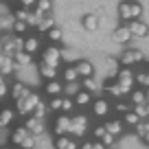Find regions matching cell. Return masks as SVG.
<instances>
[{"mask_svg": "<svg viewBox=\"0 0 149 149\" xmlns=\"http://www.w3.org/2000/svg\"><path fill=\"white\" fill-rule=\"evenodd\" d=\"M118 15H121L123 22H132V20H140L143 15V5H138L136 0H125L118 5Z\"/></svg>", "mask_w": 149, "mask_h": 149, "instance_id": "1", "label": "cell"}, {"mask_svg": "<svg viewBox=\"0 0 149 149\" xmlns=\"http://www.w3.org/2000/svg\"><path fill=\"white\" fill-rule=\"evenodd\" d=\"M11 140H13V145H18L20 149H33L35 147V136H33L26 127H18V130L13 132V136H11Z\"/></svg>", "mask_w": 149, "mask_h": 149, "instance_id": "2", "label": "cell"}, {"mask_svg": "<svg viewBox=\"0 0 149 149\" xmlns=\"http://www.w3.org/2000/svg\"><path fill=\"white\" fill-rule=\"evenodd\" d=\"M37 103H40V97H37L35 92H29L26 97H22V99H18V101H15V107H18L20 114H26V116H29Z\"/></svg>", "mask_w": 149, "mask_h": 149, "instance_id": "3", "label": "cell"}, {"mask_svg": "<svg viewBox=\"0 0 149 149\" xmlns=\"http://www.w3.org/2000/svg\"><path fill=\"white\" fill-rule=\"evenodd\" d=\"M116 84L121 86V90L125 94H130L132 90H134V84H136L134 81V72H132L130 68H121L118 74H116Z\"/></svg>", "mask_w": 149, "mask_h": 149, "instance_id": "4", "label": "cell"}, {"mask_svg": "<svg viewBox=\"0 0 149 149\" xmlns=\"http://www.w3.org/2000/svg\"><path fill=\"white\" fill-rule=\"evenodd\" d=\"M140 61H145V53L138 48H127L121 55V66H136Z\"/></svg>", "mask_w": 149, "mask_h": 149, "instance_id": "5", "label": "cell"}, {"mask_svg": "<svg viewBox=\"0 0 149 149\" xmlns=\"http://www.w3.org/2000/svg\"><path fill=\"white\" fill-rule=\"evenodd\" d=\"M42 61L48 66H55V68H59V61H61V51L55 46V44H51V46L46 48V51L42 53Z\"/></svg>", "mask_w": 149, "mask_h": 149, "instance_id": "6", "label": "cell"}, {"mask_svg": "<svg viewBox=\"0 0 149 149\" xmlns=\"http://www.w3.org/2000/svg\"><path fill=\"white\" fill-rule=\"evenodd\" d=\"M70 130V116L68 114H59V116L55 118V123H53V132H55L57 136H66Z\"/></svg>", "mask_w": 149, "mask_h": 149, "instance_id": "7", "label": "cell"}, {"mask_svg": "<svg viewBox=\"0 0 149 149\" xmlns=\"http://www.w3.org/2000/svg\"><path fill=\"white\" fill-rule=\"evenodd\" d=\"M112 40H114L116 44H127V42L132 40V33H130V29H127V24H125V22L112 31Z\"/></svg>", "mask_w": 149, "mask_h": 149, "instance_id": "8", "label": "cell"}, {"mask_svg": "<svg viewBox=\"0 0 149 149\" xmlns=\"http://www.w3.org/2000/svg\"><path fill=\"white\" fill-rule=\"evenodd\" d=\"M127 29H130L132 37H147L149 35V26L145 22H140V20H132V22H127Z\"/></svg>", "mask_w": 149, "mask_h": 149, "instance_id": "9", "label": "cell"}, {"mask_svg": "<svg viewBox=\"0 0 149 149\" xmlns=\"http://www.w3.org/2000/svg\"><path fill=\"white\" fill-rule=\"evenodd\" d=\"M24 127H26V130L31 132L33 136H40V134L44 132V121H42V118H35V116H31V118H26Z\"/></svg>", "mask_w": 149, "mask_h": 149, "instance_id": "10", "label": "cell"}, {"mask_svg": "<svg viewBox=\"0 0 149 149\" xmlns=\"http://www.w3.org/2000/svg\"><path fill=\"white\" fill-rule=\"evenodd\" d=\"M44 92L48 97H59V94H64V84H59V79H51L44 86Z\"/></svg>", "mask_w": 149, "mask_h": 149, "instance_id": "11", "label": "cell"}, {"mask_svg": "<svg viewBox=\"0 0 149 149\" xmlns=\"http://www.w3.org/2000/svg\"><path fill=\"white\" fill-rule=\"evenodd\" d=\"M92 112L94 116H107L110 114V103L105 99H94L92 101Z\"/></svg>", "mask_w": 149, "mask_h": 149, "instance_id": "12", "label": "cell"}, {"mask_svg": "<svg viewBox=\"0 0 149 149\" xmlns=\"http://www.w3.org/2000/svg\"><path fill=\"white\" fill-rule=\"evenodd\" d=\"M51 11H53V0H35V11H33L35 15L44 18V15H48Z\"/></svg>", "mask_w": 149, "mask_h": 149, "instance_id": "13", "label": "cell"}, {"mask_svg": "<svg viewBox=\"0 0 149 149\" xmlns=\"http://www.w3.org/2000/svg\"><path fill=\"white\" fill-rule=\"evenodd\" d=\"M55 149H79L77 140L70 136H57L55 138Z\"/></svg>", "mask_w": 149, "mask_h": 149, "instance_id": "14", "label": "cell"}, {"mask_svg": "<svg viewBox=\"0 0 149 149\" xmlns=\"http://www.w3.org/2000/svg\"><path fill=\"white\" fill-rule=\"evenodd\" d=\"M74 68H77V74H79V77H92V74H94V66L90 64L88 59L77 61V64H74Z\"/></svg>", "mask_w": 149, "mask_h": 149, "instance_id": "15", "label": "cell"}, {"mask_svg": "<svg viewBox=\"0 0 149 149\" xmlns=\"http://www.w3.org/2000/svg\"><path fill=\"white\" fill-rule=\"evenodd\" d=\"M105 132L112 136H121L123 134V121H118V118H112V121H105Z\"/></svg>", "mask_w": 149, "mask_h": 149, "instance_id": "16", "label": "cell"}, {"mask_svg": "<svg viewBox=\"0 0 149 149\" xmlns=\"http://www.w3.org/2000/svg\"><path fill=\"white\" fill-rule=\"evenodd\" d=\"M72 101H74V105L86 107V105H90V103H92V94H90L88 90H79V92L72 97Z\"/></svg>", "mask_w": 149, "mask_h": 149, "instance_id": "17", "label": "cell"}, {"mask_svg": "<svg viewBox=\"0 0 149 149\" xmlns=\"http://www.w3.org/2000/svg\"><path fill=\"white\" fill-rule=\"evenodd\" d=\"M40 74H42L46 81H51V79H57V74H59V68H55V66H48V64H40Z\"/></svg>", "mask_w": 149, "mask_h": 149, "instance_id": "18", "label": "cell"}, {"mask_svg": "<svg viewBox=\"0 0 149 149\" xmlns=\"http://www.w3.org/2000/svg\"><path fill=\"white\" fill-rule=\"evenodd\" d=\"M84 29L86 31H97L99 29V15L97 13H86L84 15Z\"/></svg>", "mask_w": 149, "mask_h": 149, "instance_id": "19", "label": "cell"}, {"mask_svg": "<svg viewBox=\"0 0 149 149\" xmlns=\"http://www.w3.org/2000/svg\"><path fill=\"white\" fill-rule=\"evenodd\" d=\"M22 51L29 53V55L37 53V51H40V40H37V37H26V40H24V44H22Z\"/></svg>", "mask_w": 149, "mask_h": 149, "instance_id": "20", "label": "cell"}, {"mask_svg": "<svg viewBox=\"0 0 149 149\" xmlns=\"http://www.w3.org/2000/svg\"><path fill=\"white\" fill-rule=\"evenodd\" d=\"M86 130H88V125L86 123H79V121H74V118H70V130H68V134H72V136H84L86 134Z\"/></svg>", "mask_w": 149, "mask_h": 149, "instance_id": "21", "label": "cell"}, {"mask_svg": "<svg viewBox=\"0 0 149 149\" xmlns=\"http://www.w3.org/2000/svg\"><path fill=\"white\" fill-rule=\"evenodd\" d=\"M118 70H121V61L107 59V81H114V79H116Z\"/></svg>", "mask_w": 149, "mask_h": 149, "instance_id": "22", "label": "cell"}, {"mask_svg": "<svg viewBox=\"0 0 149 149\" xmlns=\"http://www.w3.org/2000/svg\"><path fill=\"white\" fill-rule=\"evenodd\" d=\"M61 77H64V81H66V84H72V81H77V79H79V74H77V68H74V64L66 66V68H64V72H61Z\"/></svg>", "mask_w": 149, "mask_h": 149, "instance_id": "23", "label": "cell"}, {"mask_svg": "<svg viewBox=\"0 0 149 149\" xmlns=\"http://www.w3.org/2000/svg\"><path fill=\"white\" fill-rule=\"evenodd\" d=\"M103 90H105L107 94H112V97H116V99L125 94V92H123V90H121V86L116 84V81H107V84L103 86Z\"/></svg>", "mask_w": 149, "mask_h": 149, "instance_id": "24", "label": "cell"}, {"mask_svg": "<svg viewBox=\"0 0 149 149\" xmlns=\"http://www.w3.org/2000/svg\"><path fill=\"white\" fill-rule=\"evenodd\" d=\"M138 121H143V118L136 114L134 110H130V112H125L123 114V125H130V127H136L138 125Z\"/></svg>", "mask_w": 149, "mask_h": 149, "instance_id": "25", "label": "cell"}, {"mask_svg": "<svg viewBox=\"0 0 149 149\" xmlns=\"http://www.w3.org/2000/svg\"><path fill=\"white\" fill-rule=\"evenodd\" d=\"M13 57H15L13 64L18 66V68H22V66H29V64H31V55H29V53H24V51H18Z\"/></svg>", "mask_w": 149, "mask_h": 149, "instance_id": "26", "label": "cell"}, {"mask_svg": "<svg viewBox=\"0 0 149 149\" xmlns=\"http://www.w3.org/2000/svg\"><path fill=\"white\" fill-rule=\"evenodd\" d=\"M55 26V20H53V15H44V18H40V22H37V29L40 31H51V29Z\"/></svg>", "mask_w": 149, "mask_h": 149, "instance_id": "27", "label": "cell"}, {"mask_svg": "<svg viewBox=\"0 0 149 149\" xmlns=\"http://www.w3.org/2000/svg\"><path fill=\"white\" fill-rule=\"evenodd\" d=\"M101 88H103V86H99V81H94L92 77H84V90H88L90 94H92V92H99Z\"/></svg>", "mask_w": 149, "mask_h": 149, "instance_id": "28", "label": "cell"}, {"mask_svg": "<svg viewBox=\"0 0 149 149\" xmlns=\"http://www.w3.org/2000/svg\"><path fill=\"white\" fill-rule=\"evenodd\" d=\"M29 92H31V90H29V88H26V86H24V84H15V86H13V92H11V97H13L15 101H18V99L26 97Z\"/></svg>", "mask_w": 149, "mask_h": 149, "instance_id": "29", "label": "cell"}, {"mask_svg": "<svg viewBox=\"0 0 149 149\" xmlns=\"http://www.w3.org/2000/svg\"><path fill=\"white\" fill-rule=\"evenodd\" d=\"M143 103H147L145 90H132V105H143Z\"/></svg>", "mask_w": 149, "mask_h": 149, "instance_id": "30", "label": "cell"}, {"mask_svg": "<svg viewBox=\"0 0 149 149\" xmlns=\"http://www.w3.org/2000/svg\"><path fill=\"white\" fill-rule=\"evenodd\" d=\"M46 112H48V105H44V103L40 101V103H37L35 107H33L31 116H35V118H42V121H44V116H46Z\"/></svg>", "mask_w": 149, "mask_h": 149, "instance_id": "31", "label": "cell"}, {"mask_svg": "<svg viewBox=\"0 0 149 149\" xmlns=\"http://www.w3.org/2000/svg\"><path fill=\"white\" fill-rule=\"evenodd\" d=\"M46 35H48V40H51V42L55 44V42H61L64 33H61V29H59V26H53L51 31H46Z\"/></svg>", "mask_w": 149, "mask_h": 149, "instance_id": "32", "label": "cell"}, {"mask_svg": "<svg viewBox=\"0 0 149 149\" xmlns=\"http://www.w3.org/2000/svg\"><path fill=\"white\" fill-rule=\"evenodd\" d=\"M64 97H70V99H72L74 97V94H77V92H79V84H77V81H72V84H66L64 86Z\"/></svg>", "mask_w": 149, "mask_h": 149, "instance_id": "33", "label": "cell"}, {"mask_svg": "<svg viewBox=\"0 0 149 149\" xmlns=\"http://www.w3.org/2000/svg\"><path fill=\"white\" fill-rule=\"evenodd\" d=\"M13 121V110H2L0 112V125H9Z\"/></svg>", "mask_w": 149, "mask_h": 149, "instance_id": "34", "label": "cell"}, {"mask_svg": "<svg viewBox=\"0 0 149 149\" xmlns=\"http://www.w3.org/2000/svg\"><path fill=\"white\" fill-rule=\"evenodd\" d=\"M74 107V101L70 97H61V114H68L70 110Z\"/></svg>", "mask_w": 149, "mask_h": 149, "instance_id": "35", "label": "cell"}, {"mask_svg": "<svg viewBox=\"0 0 149 149\" xmlns=\"http://www.w3.org/2000/svg\"><path fill=\"white\" fill-rule=\"evenodd\" d=\"M134 81L138 86H143V88H147L149 86V72H138V74H134Z\"/></svg>", "mask_w": 149, "mask_h": 149, "instance_id": "36", "label": "cell"}, {"mask_svg": "<svg viewBox=\"0 0 149 149\" xmlns=\"http://www.w3.org/2000/svg\"><path fill=\"white\" fill-rule=\"evenodd\" d=\"M0 70H2V72H11V70H13V59H11V57H2V59H0Z\"/></svg>", "mask_w": 149, "mask_h": 149, "instance_id": "37", "label": "cell"}, {"mask_svg": "<svg viewBox=\"0 0 149 149\" xmlns=\"http://www.w3.org/2000/svg\"><path fill=\"white\" fill-rule=\"evenodd\" d=\"M61 97H64V94H59V97H51L48 110H53V112H61Z\"/></svg>", "mask_w": 149, "mask_h": 149, "instance_id": "38", "label": "cell"}, {"mask_svg": "<svg viewBox=\"0 0 149 149\" xmlns=\"http://www.w3.org/2000/svg\"><path fill=\"white\" fill-rule=\"evenodd\" d=\"M99 143H103L105 147H114V145H116V136H112V134H107V132H105V134L99 138Z\"/></svg>", "mask_w": 149, "mask_h": 149, "instance_id": "39", "label": "cell"}, {"mask_svg": "<svg viewBox=\"0 0 149 149\" xmlns=\"http://www.w3.org/2000/svg\"><path fill=\"white\" fill-rule=\"evenodd\" d=\"M114 110H116V114H125V112H130L132 110V103H127V101H118L116 105H114Z\"/></svg>", "mask_w": 149, "mask_h": 149, "instance_id": "40", "label": "cell"}, {"mask_svg": "<svg viewBox=\"0 0 149 149\" xmlns=\"http://www.w3.org/2000/svg\"><path fill=\"white\" fill-rule=\"evenodd\" d=\"M13 31H15V33H24V31H29V24L22 22V20H18V22L13 24Z\"/></svg>", "mask_w": 149, "mask_h": 149, "instance_id": "41", "label": "cell"}, {"mask_svg": "<svg viewBox=\"0 0 149 149\" xmlns=\"http://www.w3.org/2000/svg\"><path fill=\"white\" fill-rule=\"evenodd\" d=\"M29 15H31V13L26 11V7H24V9H18V11H15V18H18V20H22V22H26V20H29Z\"/></svg>", "mask_w": 149, "mask_h": 149, "instance_id": "42", "label": "cell"}, {"mask_svg": "<svg viewBox=\"0 0 149 149\" xmlns=\"http://www.w3.org/2000/svg\"><path fill=\"white\" fill-rule=\"evenodd\" d=\"M134 112L138 114L140 118H147V107H145V103H143V105H134Z\"/></svg>", "mask_w": 149, "mask_h": 149, "instance_id": "43", "label": "cell"}, {"mask_svg": "<svg viewBox=\"0 0 149 149\" xmlns=\"http://www.w3.org/2000/svg\"><path fill=\"white\" fill-rule=\"evenodd\" d=\"M103 134H105V127H103V125H99V127H94V136H97V140L99 138H101V136Z\"/></svg>", "mask_w": 149, "mask_h": 149, "instance_id": "44", "label": "cell"}, {"mask_svg": "<svg viewBox=\"0 0 149 149\" xmlns=\"http://www.w3.org/2000/svg\"><path fill=\"white\" fill-rule=\"evenodd\" d=\"M7 94V88H5V81H2V77H0V97H5Z\"/></svg>", "mask_w": 149, "mask_h": 149, "instance_id": "45", "label": "cell"}, {"mask_svg": "<svg viewBox=\"0 0 149 149\" xmlns=\"http://www.w3.org/2000/svg\"><path fill=\"white\" fill-rule=\"evenodd\" d=\"M92 149H107V147H105L103 143H99V140H97V143H92Z\"/></svg>", "mask_w": 149, "mask_h": 149, "instance_id": "46", "label": "cell"}, {"mask_svg": "<svg viewBox=\"0 0 149 149\" xmlns=\"http://www.w3.org/2000/svg\"><path fill=\"white\" fill-rule=\"evenodd\" d=\"M24 7H31V5H35V0H20Z\"/></svg>", "mask_w": 149, "mask_h": 149, "instance_id": "47", "label": "cell"}, {"mask_svg": "<svg viewBox=\"0 0 149 149\" xmlns=\"http://www.w3.org/2000/svg\"><path fill=\"white\" fill-rule=\"evenodd\" d=\"M79 149H92V143H84V145H81Z\"/></svg>", "mask_w": 149, "mask_h": 149, "instance_id": "48", "label": "cell"}, {"mask_svg": "<svg viewBox=\"0 0 149 149\" xmlns=\"http://www.w3.org/2000/svg\"><path fill=\"white\" fill-rule=\"evenodd\" d=\"M143 140H145V143H147V145H149V132H147V134H145V136H143Z\"/></svg>", "mask_w": 149, "mask_h": 149, "instance_id": "49", "label": "cell"}, {"mask_svg": "<svg viewBox=\"0 0 149 149\" xmlns=\"http://www.w3.org/2000/svg\"><path fill=\"white\" fill-rule=\"evenodd\" d=\"M145 97H147V101H149V86L145 88Z\"/></svg>", "mask_w": 149, "mask_h": 149, "instance_id": "50", "label": "cell"}, {"mask_svg": "<svg viewBox=\"0 0 149 149\" xmlns=\"http://www.w3.org/2000/svg\"><path fill=\"white\" fill-rule=\"evenodd\" d=\"M145 107H147V118H149V101H147V103H145Z\"/></svg>", "mask_w": 149, "mask_h": 149, "instance_id": "51", "label": "cell"}, {"mask_svg": "<svg viewBox=\"0 0 149 149\" xmlns=\"http://www.w3.org/2000/svg\"><path fill=\"white\" fill-rule=\"evenodd\" d=\"M0 48H2V40H0Z\"/></svg>", "mask_w": 149, "mask_h": 149, "instance_id": "52", "label": "cell"}, {"mask_svg": "<svg viewBox=\"0 0 149 149\" xmlns=\"http://www.w3.org/2000/svg\"><path fill=\"white\" fill-rule=\"evenodd\" d=\"M114 149H118V147H114Z\"/></svg>", "mask_w": 149, "mask_h": 149, "instance_id": "53", "label": "cell"}]
</instances>
